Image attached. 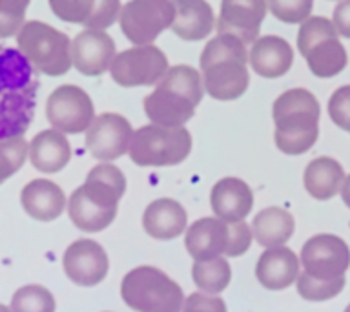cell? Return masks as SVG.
<instances>
[{"mask_svg":"<svg viewBox=\"0 0 350 312\" xmlns=\"http://www.w3.org/2000/svg\"><path fill=\"white\" fill-rule=\"evenodd\" d=\"M126 192L122 170L111 163L93 166L84 185H81L68 201L71 223L82 232H100L117 218L120 197Z\"/></svg>","mask_w":350,"mask_h":312,"instance_id":"cell-1","label":"cell"},{"mask_svg":"<svg viewBox=\"0 0 350 312\" xmlns=\"http://www.w3.org/2000/svg\"><path fill=\"white\" fill-rule=\"evenodd\" d=\"M120 296L137 312H180L185 307V292L179 285L161 268L148 265L126 274Z\"/></svg>","mask_w":350,"mask_h":312,"instance_id":"cell-2","label":"cell"},{"mask_svg":"<svg viewBox=\"0 0 350 312\" xmlns=\"http://www.w3.org/2000/svg\"><path fill=\"white\" fill-rule=\"evenodd\" d=\"M24 59L48 77H60L71 70V40L66 33L46 22H26L16 35Z\"/></svg>","mask_w":350,"mask_h":312,"instance_id":"cell-3","label":"cell"},{"mask_svg":"<svg viewBox=\"0 0 350 312\" xmlns=\"http://www.w3.org/2000/svg\"><path fill=\"white\" fill-rule=\"evenodd\" d=\"M191 144L193 139L185 126L166 128L152 122L133 131L128 155L137 166H175L186 161Z\"/></svg>","mask_w":350,"mask_h":312,"instance_id":"cell-4","label":"cell"},{"mask_svg":"<svg viewBox=\"0 0 350 312\" xmlns=\"http://www.w3.org/2000/svg\"><path fill=\"white\" fill-rule=\"evenodd\" d=\"M175 18L174 0H130L122 5L119 24L133 46L153 44Z\"/></svg>","mask_w":350,"mask_h":312,"instance_id":"cell-5","label":"cell"},{"mask_svg":"<svg viewBox=\"0 0 350 312\" xmlns=\"http://www.w3.org/2000/svg\"><path fill=\"white\" fill-rule=\"evenodd\" d=\"M168 59L155 44L131 46L115 55L109 75L122 88L157 86L168 71Z\"/></svg>","mask_w":350,"mask_h":312,"instance_id":"cell-6","label":"cell"},{"mask_svg":"<svg viewBox=\"0 0 350 312\" xmlns=\"http://www.w3.org/2000/svg\"><path fill=\"white\" fill-rule=\"evenodd\" d=\"M46 117L55 130L77 135L86 131L97 115L92 97L82 88L62 84L48 97Z\"/></svg>","mask_w":350,"mask_h":312,"instance_id":"cell-7","label":"cell"},{"mask_svg":"<svg viewBox=\"0 0 350 312\" xmlns=\"http://www.w3.org/2000/svg\"><path fill=\"white\" fill-rule=\"evenodd\" d=\"M303 272L321 281L343 278L350 267V248L334 234H317L301 248Z\"/></svg>","mask_w":350,"mask_h":312,"instance_id":"cell-8","label":"cell"},{"mask_svg":"<svg viewBox=\"0 0 350 312\" xmlns=\"http://www.w3.org/2000/svg\"><path fill=\"white\" fill-rule=\"evenodd\" d=\"M131 122L120 114L97 115L86 130V148L93 157L108 163L128 153L133 137Z\"/></svg>","mask_w":350,"mask_h":312,"instance_id":"cell-9","label":"cell"},{"mask_svg":"<svg viewBox=\"0 0 350 312\" xmlns=\"http://www.w3.org/2000/svg\"><path fill=\"white\" fill-rule=\"evenodd\" d=\"M62 267L66 276L81 287H95L103 283L108 274V256L103 245L93 239L73 241L64 252Z\"/></svg>","mask_w":350,"mask_h":312,"instance_id":"cell-10","label":"cell"},{"mask_svg":"<svg viewBox=\"0 0 350 312\" xmlns=\"http://www.w3.org/2000/svg\"><path fill=\"white\" fill-rule=\"evenodd\" d=\"M117 48L113 38L103 29H86L71 40V62L79 73L98 77L109 71Z\"/></svg>","mask_w":350,"mask_h":312,"instance_id":"cell-11","label":"cell"},{"mask_svg":"<svg viewBox=\"0 0 350 312\" xmlns=\"http://www.w3.org/2000/svg\"><path fill=\"white\" fill-rule=\"evenodd\" d=\"M267 13V0H221V13L215 26L219 33H230L245 44H252L259 37Z\"/></svg>","mask_w":350,"mask_h":312,"instance_id":"cell-12","label":"cell"},{"mask_svg":"<svg viewBox=\"0 0 350 312\" xmlns=\"http://www.w3.org/2000/svg\"><path fill=\"white\" fill-rule=\"evenodd\" d=\"M230 223L215 218H201L191 223L186 232L185 245L186 250L196 261L213 259L226 254L230 250Z\"/></svg>","mask_w":350,"mask_h":312,"instance_id":"cell-13","label":"cell"},{"mask_svg":"<svg viewBox=\"0 0 350 312\" xmlns=\"http://www.w3.org/2000/svg\"><path fill=\"white\" fill-rule=\"evenodd\" d=\"M319 119L316 115H286L273 119V142L286 155H303L316 144L319 137Z\"/></svg>","mask_w":350,"mask_h":312,"instance_id":"cell-14","label":"cell"},{"mask_svg":"<svg viewBox=\"0 0 350 312\" xmlns=\"http://www.w3.org/2000/svg\"><path fill=\"white\" fill-rule=\"evenodd\" d=\"M248 64L259 77L265 79H278L288 73L294 66V49L278 35H265L257 37L252 42L250 53H248Z\"/></svg>","mask_w":350,"mask_h":312,"instance_id":"cell-15","label":"cell"},{"mask_svg":"<svg viewBox=\"0 0 350 312\" xmlns=\"http://www.w3.org/2000/svg\"><path fill=\"white\" fill-rule=\"evenodd\" d=\"M196 108L190 99L183 97L180 93L163 84H157V88L144 99V114L150 122L166 128L185 126L193 117Z\"/></svg>","mask_w":350,"mask_h":312,"instance_id":"cell-16","label":"cell"},{"mask_svg":"<svg viewBox=\"0 0 350 312\" xmlns=\"http://www.w3.org/2000/svg\"><path fill=\"white\" fill-rule=\"evenodd\" d=\"M202 86L204 93L215 101H235L243 97L250 86V73L248 64L237 62V60H226L217 62L202 70Z\"/></svg>","mask_w":350,"mask_h":312,"instance_id":"cell-17","label":"cell"},{"mask_svg":"<svg viewBox=\"0 0 350 312\" xmlns=\"http://www.w3.org/2000/svg\"><path fill=\"white\" fill-rule=\"evenodd\" d=\"M213 213L226 223L245 221L254 207V192L239 177H223L219 179L210 194Z\"/></svg>","mask_w":350,"mask_h":312,"instance_id":"cell-18","label":"cell"},{"mask_svg":"<svg viewBox=\"0 0 350 312\" xmlns=\"http://www.w3.org/2000/svg\"><path fill=\"white\" fill-rule=\"evenodd\" d=\"M186 224H188L186 210L179 201L170 197L155 199L142 213V229L153 239H175L185 232Z\"/></svg>","mask_w":350,"mask_h":312,"instance_id":"cell-19","label":"cell"},{"mask_svg":"<svg viewBox=\"0 0 350 312\" xmlns=\"http://www.w3.org/2000/svg\"><path fill=\"white\" fill-rule=\"evenodd\" d=\"M256 276L268 290L288 289L299 276V259L288 246H275L257 259Z\"/></svg>","mask_w":350,"mask_h":312,"instance_id":"cell-20","label":"cell"},{"mask_svg":"<svg viewBox=\"0 0 350 312\" xmlns=\"http://www.w3.org/2000/svg\"><path fill=\"white\" fill-rule=\"evenodd\" d=\"M21 203L27 216L37 221H55L66 208L64 190L49 179L29 181L21 194Z\"/></svg>","mask_w":350,"mask_h":312,"instance_id":"cell-21","label":"cell"},{"mask_svg":"<svg viewBox=\"0 0 350 312\" xmlns=\"http://www.w3.org/2000/svg\"><path fill=\"white\" fill-rule=\"evenodd\" d=\"M175 18L172 31L183 40L197 42L206 38L215 27V15L206 0H174Z\"/></svg>","mask_w":350,"mask_h":312,"instance_id":"cell-22","label":"cell"},{"mask_svg":"<svg viewBox=\"0 0 350 312\" xmlns=\"http://www.w3.org/2000/svg\"><path fill=\"white\" fill-rule=\"evenodd\" d=\"M71 159L70 141L66 133L55 130L38 131L29 142V163L42 174H57Z\"/></svg>","mask_w":350,"mask_h":312,"instance_id":"cell-23","label":"cell"},{"mask_svg":"<svg viewBox=\"0 0 350 312\" xmlns=\"http://www.w3.org/2000/svg\"><path fill=\"white\" fill-rule=\"evenodd\" d=\"M345 177L347 175H345V170L339 161L321 155V157L312 159L310 163L306 164L305 174H303V185L314 199L328 201L341 190Z\"/></svg>","mask_w":350,"mask_h":312,"instance_id":"cell-24","label":"cell"},{"mask_svg":"<svg viewBox=\"0 0 350 312\" xmlns=\"http://www.w3.org/2000/svg\"><path fill=\"white\" fill-rule=\"evenodd\" d=\"M295 230L294 216L284 208L270 207L257 213L252 223V234L261 246L275 248L283 246Z\"/></svg>","mask_w":350,"mask_h":312,"instance_id":"cell-25","label":"cell"},{"mask_svg":"<svg viewBox=\"0 0 350 312\" xmlns=\"http://www.w3.org/2000/svg\"><path fill=\"white\" fill-rule=\"evenodd\" d=\"M308 70L319 79H332L349 64V53L339 38H328L305 55Z\"/></svg>","mask_w":350,"mask_h":312,"instance_id":"cell-26","label":"cell"},{"mask_svg":"<svg viewBox=\"0 0 350 312\" xmlns=\"http://www.w3.org/2000/svg\"><path fill=\"white\" fill-rule=\"evenodd\" d=\"M226 60H237V62L248 64V49L239 37L230 35V33H217V37H213L201 51L199 66L202 71Z\"/></svg>","mask_w":350,"mask_h":312,"instance_id":"cell-27","label":"cell"},{"mask_svg":"<svg viewBox=\"0 0 350 312\" xmlns=\"http://www.w3.org/2000/svg\"><path fill=\"white\" fill-rule=\"evenodd\" d=\"M191 279L204 294H219L232 281V268L224 257L196 261L191 267Z\"/></svg>","mask_w":350,"mask_h":312,"instance_id":"cell-28","label":"cell"},{"mask_svg":"<svg viewBox=\"0 0 350 312\" xmlns=\"http://www.w3.org/2000/svg\"><path fill=\"white\" fill-rule=\"evenodd\" d=\"M166 88H172L183 97L190 99L191 103L199 106L204 95V86H202V73L188 64H177L168 68L164 77L159 81Z\"/></svg>","mask_w":350,"mask_h":312,"instance_id":"cell-29","label":"cell"},{"mask_svg":"<svg viewBox=\"0 0 350 312\" xmlns=\"http://www.w3.org/2000/svg\"><path fill=\"white\" fill-rule=\"evenodd\" d=\"M286 115H316L321 117V106L316 95L306 88H292L286 90L273 101L272 117H286Z\"/></svg>","mask_w":350,"mask_h":312,"instance_id":"cell-30","label":"cell"},{"mask_svg":"<svg viewBox=\"0 0 350 312\" xmlns=\"http://www.w3.org/2000/svg\"><path fill=\"white\" fill-rule=\"evenodd\" d=\"M328 38H339V33L334 26L332 18L319 15H310L306 21L299 24V31H297V49L299 53L305 57L314 46H317L323 40Z\"/></svg>","mask_w":350,"mask_h":312,"instance_id":"cell-31","label":"cell"},{"mask_svg":"<svg viewBox=\"0 0 350 312\" xmlns=\"http://www.w3.org/2000/svg\"><path fill=\"white\" fill-rule=\"evenodd\" d=\"M53 294L42 285H24L11 298L13 312H55Z\"/></svg>","mask_w":350,"mask_h":312,"instance_id":"cell-32","label":"cell"},{"mask_svg":"<svg viewBox=\"0 0 350 312\" xmlns=\"http://www.w3.org/2000/svg\"><path fill=\"white\" fill-rule=\"evenodd\" d=\"M29 155V142L22 135L0 139V185L15 175Z\"/></svg>","mask_w":350,"mask_h":312,"instance_id":"cell-33","label":"cell"},{"mask_svg":"<svg viewBox=\"0 0 350 312\" xmlns=\"http://www.w3.org/2000/svg\"><path fill=\"white\" fill-rule=\"evenodd\" d=\"M345 283H347L345 276L332 281H321L303 272L297 276V292L301 298L308 301H327L336 298L345 289Z\"/></svg>","mask_w":350,"mask_h":312,"instance_id":"cell-34","label":"cell"},{"mask_svg":"<svg viewBox=\"0 0 350 312\" xmlns=\"http://www.w3.org/2000/svg\"><path fill=\"white\" fill-rule=\"evenodd\" d=\"M31 0H0V38L18 35L26 24V10Z\"/></svg>","mask_w":350,"mask_h":312,"instance_id":"cell-35","label":"cell"},{"mask_svg":"<svg viewBox=\"0 0 350 312\" xmlns=\"http://www.w3.org/2000/svg\"><path fill=\"white\" fill-rule=\"evenodd\" d=\"M268 11L284 24H301L312 15L314 0H267Z\"/></svg>","mask_w":350,"mask_h":312,"instance_id":"cell-36","label":"cell"},{"mask_svg":"<svg viewBox=\"0 0 350 312\" xmlns=\"http://www.w3.org/2000/svg\"><path fill=\"white\" fill-rule=\"evenodd\" d=\"M95 0H49V8L60 21L82 24L90 18Z\"/></svg>","mask_w":350,"mask_h":312,"instance_id":"cell-37","label":"cell"},{"mask_svg":"<svg viewBox=\"0 0 350 312\" xmlns=\"http://www.w3.org/2000/svg\"><path fill=\"white\" fill-rule=\"evenodd\" d=\"M120 11H122L120 0H95L92 15L84 22V27L106 31L108 27H111L119 21Z\"/></svg>","mask_w":350,"mask_h":312,"instance_id":"cell-38","label":"cell"},{"mask_svg":"<svg viewBox=\"0 0 350 312\" xmlns=\"http://www.w3.org/2000/svg\"><path fill=\"white\" fill-rule=\"evenodd\" d=\"M328 115L338 128L349 131L350 128V84L339 86L328 99Z\"/></svg>","mask_w":350,"mask_h":312,"instance_id":"cell-39","label":"cell"},{"mask_svg":"<svg viewBox=\"0 0 350 312\" xmlns=\"http://www.w3.org/2000/svg\"><path fill=\"white\" fill-rule=\"evenodd\" d=\"M183 312H226V305L217 296L193 292L185 300Z\"/></svg>","mask_w":350,"mask_h":312,"instance_id":"cell-40","label":"cell"},{"mask_svg":"<svg viewBox=\"0 0 350 312\" xmlns=\"http://www.w3.org/2000/svg\"><path fill=\"white\" fill-rule=\"evenodd\" d=\"M230 232H232V237H230L228 256H243L252 245V229L245 221H237V223H230Z\"/></svg>","mask_w":350,"mask_h":312,"instance_id":"cell-41","label":"cell"},{"mask_svg":"<svg viewBox=\"0 0 350 312\" xmlns=\"http://www.w3.org/2000/svg\"><path fill=\"white\" fill-rule=\"evenodd\" d=\"M332 22L339 37L350 38V0H339L332 13Z\"/></svg>","mask_w":350,"mask_h":312,"instance_id":"cell-42","label":"cell"},{"mask_svg":"<svg viewBox=\"0 0 350 312\" xmlns=\"http://www.w3.org/2000/svg\"><path fill=\"white\" fill-rule=\"evenodd\" d=\"M341 197H343V203L350 208V175H347L343 181V186H341Z\"/></svg>","mask_w":350,"mask_h":312,"instance_id":"cell-43","label":"cell"},{"mask_svg":"<svg viewBox=\"0 0 350 312\" xmlns=\"http://www.w3.org/2000/svg\"><path fill=\"white\" fill-rule=\"evenodd\" d=\"M0 312H13L10 309V307H5V305H2V303H0Z\"/></svg>","mask_w":350,"mask_h":312,"instance_id":"cell-44","label":"cell"},{"mask_svg":"<svg viewBox=\"0 0 350 312\" xmlns=\"http://www.w3.org/2000/svg\"><path fill=\"white\" fill-rule=\"evenodd\" d=\"M345 312H350V305L347 307V309H345Z\"/></svg>","mask_w":350,"mask_h":312,"instance_id":"cell-45","label":"cell"},{"mask_svg":"<svg viewBox=\"0 0 350 312\" xmlns=\"http://www.w3.org/2000/svg\"><path fill=\"white\" fill-rule=\"evenodd\" d=\"M349 133H350V128H349Z\"/></svg>","mask_w":350,"mask_h":312,"instance_id":"cell-46","label":"cell"}]
</instances>
